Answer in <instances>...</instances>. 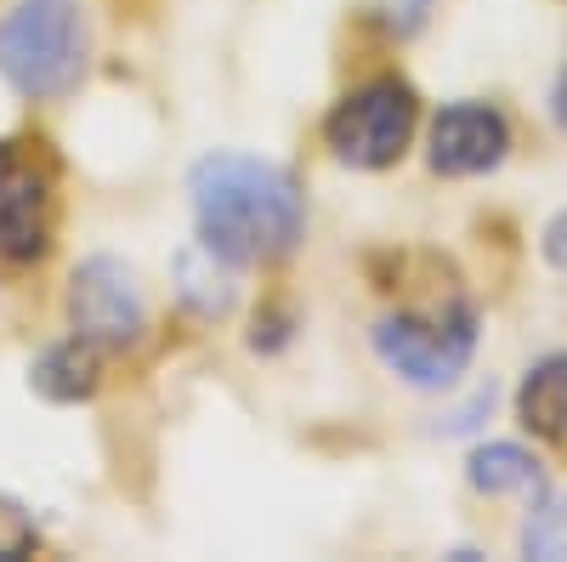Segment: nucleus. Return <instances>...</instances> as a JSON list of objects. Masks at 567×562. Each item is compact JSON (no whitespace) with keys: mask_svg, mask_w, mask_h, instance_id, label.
I'll return each mask as SVG.
<instances>
[{"mask_svg":"<svg viewBox=\"0 0 567 562\" xmlns=\"http://www.w3.org/2000/svg\"><path fill=\"white\" fill-rule=\"evenodd\" d=\"M199 239L239 267L284 262L307 239V194L278 160L261 154H205L187 171Z\"/></svg>","mask_w":567,"mask_h":562,"instance_id":"1","label":"nucleus"},{"mask_svg":"<svg viewBox=\"0 0 567 562\" xmlns=\"http://www.w3.org/2000/svg\"><path fill=\"white\" fill-rule=\"evenodd\" d=\"M91 63L85 0H18L0 18V80L29 103H58Z\"/></svg>","mask_w":567,"mask_h":562,"instance_id":"2","label":"nucleus"},{"mask_svg":"<svg viewBox=\"0 0 567 562\" xmlns=\"http://www.w3.org/2000/svg\"><path fill=\"white\" fill-rule=\"evenodd\" d=\"M374 358L420 392H443L477 358V307L449 302L425 313H386L374 324Z\"/></svg>","mask_w":567,"mask_h":562,"instance_id":"3","label":"nucleus"},{"mask_svg":"<svg viewBox=\"0 0 567 562\" xmlns=\"http://www.w3.org/2000/svg\"><path fill=\"white\" fill-rule=\"evenodd\" d=\"M414 120H420L414 85L398 80V74H374L329 109L323 143L352 171H386V165L403 160L409 136H414Z\"/></svg>","mask_w":567,"mask_h":562,"instance_id":"4","label":"nucleus"},{"mask_svg":"<svg viewBox=\"0 0 567 562\" xmlns=\"http://www.w3.org/2000/svg\"><path fill=\"white\" fill-rule=\"evenodd\" d=\"M58 227V160L40 136H0V262L34 267Z\"/></svg>","mask_w":567,"mask_h":562,"instance_id":"5","label":"nucleus"},{"mask_svg":"<svg viewBox=\"0 0 567 562\" xmlns=\"http://www.w3.org/2000/svg\"><path fill=\"white\" fill-rule=\"evenodd\" d=\"M69 324L74 336L97 341L103 352H125L148 330V296H142V278L131 262L97 251L85 256L69 278Z\"/></svg>","mask_w":567,"mask_h":562,"instance_id":"6","label":"nucleus"},{"mask_svg":"<svg viewBox=\"0 0 567 562\" xmlns=\"http://www.w3.org/2000/svg\"><path fill=\"white\" fill-rule=\"evenodd\" d=\"M505 154H511V125L494 103L460 98V103L437 109L432 154H425L437 176H483V171L505 165Z\"/></svg>","mask_w":567,"mask_h":562,"instance_id":"7","label":"nucleus"},{"mask_svg":"<svg viewBox=\"0 0 567 562\" xmlns=\"http://www.w3.org/2000/svg\"><path fill=\"white\" fill-rule=\"evenodd\" d=\"M29 387L45 398V403H85L97 398L103 387V347L85 341V336H69L58 347H45L29 369Z\"/></svg>","mask_w":567,"mask_h":562,"instance_id":"8","label":"nucleus"},{"mask_svg":"<svg viewBox=\"0 0 567 562\" xmlns=\"http://www.w3.org/2000/svg\"><path fill=\"white\" fill-rule=\"evenodd\" d=\"M233 296H239V262H227L205 239L176 256V302L194 318H227Z\"/></svg>","mask_w":567,"mask_h":562,"instance_id":"9","label":"nucleus"},{"mask_svg":"<svg viewBox=\"0 0 567 562\" xmlns=\"http://www.w3.org/2000/svg\"><path fill=\"white\" fill-rule=\"evenodd\" d=\"M465 478L488 500H505V494H528L534 500V494H545V466L523 443H483L477 454L465 460Z\"/></svg>","mask_w":567,"mask_h":562,"instance_id":"10","label":"nucleus"},{"mask_svg":"<svg viewBox=\"0 0 567 562\" xmlns=\"http://www.w3.org/2000/svg\"><path fill=\"white\" fill-rule=\"evenodd\" d=\"M516 420L534 438H567V347L539 358L516 387Z\"/></svg>","mask_w":567,"mask_h":562,"instance_id":"11","label":"nucleus"},{"mask_svg":"<svg viewBox=\"0 0 567 562\" xmlns=\"http://www.w3.org/2000/svg\"><path fill=\"white\" fill-rule=\"evenodd\" d=\"M523 556L567 562V494H534V511L523 523Z\"/></svg>","mask_w":567,"mask_h":562,"instance_id":"12","label":"nucleus"},{"mask_svg":"<svg viewBox=\"0 0 567 562\" xmlns=\"http://www.w3.org/2000/svg\"><path fill=\"white\" fill-rule=\"evenodd\" d=\"M34 545H40L34 511L12 494H0V562H23V556H34Z\"/></svg>","mask_w":567,"mask_h":562,"instance_id":"13","label":"nucleus"},{"mask_svg":"<svg viewBox=\"0 0 567 562\" xmlns=\"http://www.w3.org/2000/svg\"><path fill=\"white\" fill-rule=\"evenodd\" d=\"M432 7H437V0H381V23L392 34H414L425 18H432Z\"/></svg>","mask_w":567,"mask_h":562,"instance_id":"14","label":"nucleus"},{"mask_svg":"<svg viewBox=\"0 0 567 562\" xmlns=\"http://www.w3.org/2000/svg\"><path fill=\"white\" fill-rule=\"evenodd\" d=\"M545 262L567 278V211H556V216L545 222Z\"/></svg>","mask_w":567,"mask_h":562,"instance_id":"15","label":"nucleus"},{"mask_svg":"<svg viewBox=\"0 0 567 562\" xmlns=\"http://www.w3.org/2000/svg\"><path fill=\"white\" fill-rule=\"evenodd\" d=\"M550 114H556V125L567 131V69L556 74V91H550Z\"/></svg>","mask_w":567,"mask_h":562,"instance_id":"16","label":"nucleus"}]
</instances>
